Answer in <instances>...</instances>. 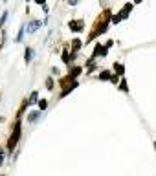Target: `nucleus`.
Here are the masks:
<instances>
[{"instance_id": "f257e3e1", "label": "nucleus", "mask_w": 156, "mask_h": 176, "mask_svg": "<svg viewBox=\"0 0 156 176\" xmlns=\"http://www.w3.org/2000/svg\"><path fill=\"white\" fill-rule=\"evenodd\" d=\"M110 22H112V11L107 8V9H103V11L99 13V17H96L94 24H92V30H90V33H88V37H86V40H84V46H86V44H90L92 40H96L99 35L107 33Z\"/></svg>"}, {"instance_id": "4be33fe9", "label": "nucleus", "mask_w": 156, "mask_h": 176, "mask_svg": "<svg viewBox=\"0 0 156 176\" xmlns=\"http://www.w3.org/2000/svg\"><path fill=\"white\" fill-rule=\"evenodd\" d=\"M6 18H8V13H2V17H0V26L6 22Z\"/></svg>"}, {"instance_id": "9b49d317", "label": "nucleus", "mask_w": 156, "mask_h": 176, "mask_svg": "<svg viewBox=\"0 0 156 176\" xmlns=\"http://www.w3.org/2000/svg\"><path fill=\"white\" fill-rule=\"evenodd\" d=\"M40 28V20H31L30 24H28V31L30 33H33V31H37Z\"/></svg>"}, {"instance_id": "aec40b11", "label": "nucleus", "mask_w": 156, "mask_h": 176, "mask_svg": "<svg viewBox=\"0 0 156 176\" xmlns=\"http://www.w3.org/2000/svg\"><path fill=\"white\" fill-rule=\"evenodd\" d=\"M22 35H24V26H22V28L18 30V35H17V42H20V40H22Z\"/></svg>"}, {"instance_id": "0eeeda50", "label": "nucleus", "mask_w": 156, "mask_h": 176, "mask_svg": "<svg viewBox=\"0 0 156 176\" xmlns=\"http://www.w3.org/2000/svg\"><path fill=\"white\" fill-rule=\"evenodd\" d=\"M68 74L77 79V77L83 74V66H68Z\"/></svg>"}, {"instance_id": "9d476101", "label": "nucleus", "mask_w": 156, "mask_h": 176, "mask_svg": "<svg viewBox=\"0 0 156 176\" xmlns=\"http://www.w3.org/2000/svg\"><path fill=\"white\" fill-rule=\"evenodd\" d=\"M75 53H68V50H62V62L66 64V66H70V62H72V57H74Z\"/></svg>"}, {"instance_id": "f3484780", "label": "nucleus", "mask_w": 156, "mask_h": 176, "mask_svg": "<svg viewBox=\"0 0 156 176\" xmlns=\"http://www.w3.org/2000/svg\"><path fill=\"white\" fill-rule=\"evenodd\" d=\"M37 103H39V110H46V106H48V101L46 99H40Z\"/></svg>"}, {"instance_id": "dca6fc26", "label": "nucleus", "mask_w": 156, "mask_h": 176, "mask_svg": "<svg viewBox=\"0 0 156 176\" xmlns=\"http://www.w3.org/2000/svg\"><path fill=\"white\" fill-rule=\"evenodd\" d=\"M119 90L121 92H129V83H127V79L121 75V81H119Z\"/></svg>"}, {"instance_id": "6ab92c4d", "label": "nucleus", "mask_w": 156, "mask_h": 176, "mask_svg": "<svg viewBox=\"0 0 156 176\" xmlns=\"http://www.w3.org/2000/svg\"><path fill=\"white\" fill-rule=\"evenodd\" d=\"M118 77H119L118 74H112V77H110V83H112V84H118V83H119V79H118Z\"/></svg>"}, {"instance_id": "1a4fd4ad", "label": "nucleus", "mask_w": 156, "mask_h": 176, "mask_svg": "<svg viewBox=\"0 0 156 176\" xmlns=\"http://www.w3.org/2000/svg\"><path fill=\"white\" fill-rule=\"evenodd\" d=\"M72 81H75V77H72V75L68 74V75L61 77V81H59V86H61V88H64V86H68V84H70Z\"/></svg>"}, {"instance_id": "f8f14e48", "label": "nucleus", "mask_w": 156, "mask_h": 176, "mask_svg": "<svg viewBox=\"0 0 156 176\" xmlns=\"http://www.w3.org/2000/svg\"><path fill=\"white\" fill-rule=\"evenodd\" d=\"M114 74L118 75H125V66L121 62H114Z\"/></svg>"}, {"instance_id": "a211bd4d", "label": "nucleus", "mask_w": 156, "mask_h": 176, "mask_svg": "<svg viewBox=\"0 0 156 176\" xmlns=\"http://www.w3.org/2000/svg\"><path fill=\"white\" fill-rule=\"evenodd\" d=\"M46 88H48V90H53V77L46 79Z\"/></svg>"}, {"instance_id": "a878e982", "label": "nucleus", "mask_w": 156, "mask_h": 176, "mask_svg": "<svg viewBox=\"0 0 156 176\" xmlns=\"http://www.w3.org/2000/svg\"><path fill=\"white\" fill-rule=\"evenodd\" d=\"M0 160H2V147H0Z\"/></svg>"}, {"instance_id": "423d86ee", "label": "nucleus", "mask_w": 156, "mask_h": 176, "mask_svg": "<svg viewBox=\"0 0 156 176\" xmlns=\"http://www.w3.org/2000/svg\"><path fill=\"white\" fill-rule=\"evenodd\" d=\"M77 86H79V83H77V79H75V81H72L68 86H64V88H62V90H61V94H59V97H61V99H62V97H66L68 94H72Z\"/></svg>"}, {"instance_id": "2eb2a0df", "label": "nucleus", "mask_w": 156, "mask_h": 176, "mask_svg": "<svg viewBox=\"0 0 156 176\" xmlns=\"http://www.w3.org/2000/svg\"><path fill=\"white\" fill-rule=\"evenodd\" d=\"M110 77H112V74H110L108 70H101V74H99V81H110Z\"/></svg>"}, {"instance_id": "412c9836", "label": "nucleus", "mask_w": 156, "mask_h": 176, "mask_svg": "<svg viewBox=\"0 0 156 176\" xmlns=\"http://www.w3.org/2000/svg\"><path fill=\"white\" fill-rule=\"evenodd\" d=\"M37 96H39V94H37V92H33V94H31V96H30V105H31V103H35V101H37Z\"/></svg>"}, {"instance_id": "39448f33", "label": "nucleus", "mask_w": 156, "mask_h": 176, "mask_svg": "<svg viewBox=\"0 0 156 176\" xmlns=\"http://www.w3.org/2000/svg\"><path fill=\"white\" fill-rule=\"evenodd\" d=\"M132 8H134V4H132V2H127L119 11H118V17L121 18V20H125V18H129V15L132 13Z\"/></svg>"}, {"instance_id": "7ed1b4c3", "label": "nucleus", "mask_w": 156, "mask_h": 176, "mask_svg": "<svg viewBox=\"0 0 156 176\" xmlns=\"http://www.w3.org/2000/svg\"><path fill=\"white\" fill-rule=\"evenodd\" d=\"M68 28L74 33H81V31H84V20L83 18H72L68 22Z\"/></svg>"}, {"instance_id": "4468645a", "label": "nucleus", "mask_w": 156, "mask_h": 176, "mask_svg": "<svg viewBox=\"0 0 156 176\" xmlns=\"http://www.w3.org/2000/svg\"><path fill=\"white\" fill-rule=\"evenodd\" d=\"M31 59H33V50L28 46V48L24 50V61H26V64H28V62H31Z\"/></svg>"}, {"instance_id": "ddd939ff", "label": "nucleus", "mask_w": 156, "mask_h": 176, "mask_svg": "<svg viewBox=\"0 0 156 176\" xmlns=\"http://www.w3.org/2000/svg\"><path fill=\"white\" fill-rule=\"evenodd\" d=\"M40 112H42V110H37V112H30V114H28V121H30V123H35V121L40 118Z\"/></svg>"}, {"instance_id": "20e7f679", "label": "nucleus", "mask_w": 156, "mask_h": 176, "mask_svg": "<svg viewBox=\"0 0 156 176\" xmlns=\"http://www.w3.org/2000/svg\"><path fill=\"white\" fill-rule=\"evenodd\" d=\"M108 50H110V48L107 46V44H99V42H97V44H96V48H94V53H92V57H94V59H96L97 55H101V57H107V55H108Z\"/></svg>"}, {"instance_id": "393cba45", "label": "nucleus", "mask_w": 156, "mask_h": 176, "mask_svg": "<svg viewBox=\"0 0 156 176\" xmlns=\"http://www.w3.org/2000/svg\"><path fill=\"white\" fill-rule=\"evenodd\" d=\"M143 2V0H134V4H142Z\"/></svg>"}, {"instance_id": "5701e85b", "label": "nucleus", "mask_w": 156, "mask_h": 176, "mask_svg": "<svg viewBox=\"0 0 156 176\" xmlns=\"http://www.w3.org/2000/svg\"><path fill=\"white\" fill-rule=\"evenodd\" d=\"M35 4H39V6H46V0H33Z\"/></svg>"}, {"instance_id": "b1692460", "label": "nucleus", "mask_w": 156, "mask_h": 176, "mask_svg": "<svg viewBox=\"0 0 156 176\" xmlns=\"http://www.w3.org/2000/svg\"><path fill=\"white\" fill-rule=\"evenodd\" d=\"M77 2H79V0H68V4H70V6H77Z\"/></svg>"}, {"instance_id": "f03ea898", "label": "nucleus", "mask_w": 156, "mask_h": 176, "mask_svg": "<svg viewBox=\"0 0 156 176\" xmlns=\"http://www.w3.org/2000/svg\"><path fill=\"white\" fill-rule=\"evenodd\" d=\"M20 136H22V118H17V119H15V123H13L11 136H9V140H8V150H9V154L15 150V147H17V143H18Z\"/></svg>"}, {"instance_id": "bb28decb", "label": "nucleus", "mask_w": 156, "mask_h": 176, "mask_svg": "<svg viewBox=\"0 0 156 176\" xmlns=\"http://www.w3.org/2000/svg\"><path fill=\"white\" fill-rule=\"evenodd\" d=\"M154 150H156V141H154Z\"/></svg>"}, {"instance_id": "6e6552de", "label": "nucleus", "mask_w": 156, "mask_h": 176, "mask_svg": "<svg viewBox=\"0 0 156 176\" xmlns=\"http://www.w3.org/2000/svg\"><path fill=\"white\" fill-rule=\"evenodd\" d=\"M70 44H72V53H77V52H79V50L84 46V42H83L81 39H74Z\"/></svg>"}, {"instance_id": "cd10ccee", "label": "nucleus", "mask_w": 156, "mask_h": 176, "mask_svg": "<svg viewBox=\"0 0 156 176\" xmlns=\"http://www.w3.org/2000/svg\"><path fill=\"white\" fill-rule=\"evenodd\" d=\"M26 2H30V0H26Z\"/></svg>"}]
</instances>
